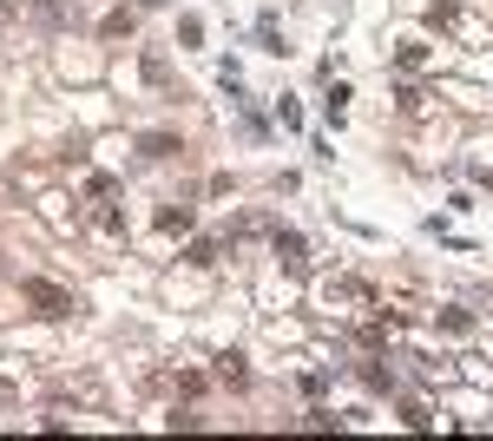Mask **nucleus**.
Returning <instances> with one entry per match:
<instances>
[{"mask_svg": "<svg viewBox=\"0 0 493 441\" xmlns=\"http://www.w3.org/2000/svg\"><path fill=\"white\" fill-rule=\"evenodd\" d=\"M427 20H435L447 40H461V47H493V20L474 14L467 0H435V7H427Z\"/></svg>", "mask_w": 493, "mask_h": 441, "instance_id": "1", "label": "nucleus"}, {"mask_svg": "<svg viewBox=\"0 0 493 441\" xmlns=\"http://www.w3.org/2000/svg\"><path fill=\"white\" fill-rule=\"evenodd\" d=\"M323 303H329V310H336V303H342V310H369V284H355V277H336V284L323 290Z\"/></svg>", "mask_w": 493, "mask_h": 441, "instance_id": "2", "label": "nucleus"}, {"mask_svg": "<svg viewBox=\"0 0 493 441\" xmlns=\"http://www.w3.org/2000/svg\"><path fill=\"white\" fill-rule=\"evenodd\" d=\"M27 297L40 303V317H73V297L59 284H27Z\"/></svg>", "mask_w": 493, "mask_h": 441, "instance_id": "3", "label": "nucleus"}, {"mask_svg": "<svg viewBox=\"0 0 493 441\" xmlns=\"http://www.w3.org/2000/svg\"><path fill=\"white\" fill-rule=\"evenodd\" d=\"M276 264H283L290 277H296V270H309V244L296 238V230H276Z\"/></svg>", "mask_w": 493, "mask_h": 441, "instance_id": "4", "label": "nucleus"}, {"mask_svg": "<svg viewBox=\"0 0 493 441\" xmlns=\"http://www.w3.org/2000/svg\"><path fill=\"white\" fill-rule=\"evenodd\" d=\"M218 382H230V389H244V382H250V369H244V356H238V349L218 356Z\"/></svg>", "mask_w": 493, "mask_h": 441, "instance_id": "5", "label": "nucleus"}, {"mask_svg": "<svg viewBox=\"0 0 493 441\" xmlns=\"http://www.w3.org/2000/svg\"><path fill=\"white\" fill-rule=\"evenodd\" d=\"M158 230H165V238H178V230H191V204H165V212H158Z\"/></svg>", "mask_w": 493, "mask_h": 441, "instance_id": "6", "label": "nucleus"}, {"mask_svg": "<svg viewBox=\"0 0 493 441\" xmlns=\"http://www.w3.org/2000/svg\"><path fill=\"white\" fill-rule=\"evenodd\" d=\"M401 112H408V119H427L435 106H427V93H421V86H401Z\"/></svg>", "mask_w": 493, "mask_h": 441, "instance_id": "7", "label": "nucleus"}, {"mask_svg": "<svg viewBox=\"0 0 493 441\" xmlns=\"http://www.w3.org/2000/svg\"><path fill=\"white\" fill-rule=\"evenodd\" d=\"M184 264H198V270H204V264H218V244H211V238H198V244L184 250Z\"/></svg>", "mask_w": 493, "mask_h": 441, "instance_id": "8", "label": "nucleus"}, {"mask_svg": "<svg viewBox=\"0 0 493 441\" xmlns=\"http://www.w3.org/2000/svg\"><path fill=\"white\" fill-rule=\"evenodd\" d=\"M362 382H369V389H395V375L381 369V363H362Z\"/></svg>", "mask_w": 493, "mask_h": 441, "instance_id": "9", "label": "nucleus"}, {"mask_svg": "<svg viewBox=\"0 0 493 441\" xmlns=\"http://www.w3.org/2000/svg\"><path fill=\"white\" fill-rule=\"evenodd\" d=\"M171 152H178V139H165V132L145 139V158H171Z\"/></svg>", "mask_w": 493, "mask_h": 441, "instance_id": "10", "label": "nucleus"}, {"mask_svg": "<svg viewBox=\"0 0 493 441\" xmlns=\"http://www.w3.org/2000/svg\"><path fill=\"white\" fill-rule=\"evenodd\" d=\"M93 224H99V230H105V238H125V212H99V218H93Z\"/></svg>", "mask_w": 493, "mask_h": 441, "instance_id": "11", "label": "nucleus"}, {"mask_svg": "<svg viewBox=\"0 0 493 441\" xmlns=\"http://www.w3.org/2000/svg\"><path fill=\"white\" fill-rule=\"evenodd\" d=\"M0 7H7V0H0Z\"/></svg>", "mask_w": 493, "mask_h": 441, "instance_id": "12", "label": "nucleus"}]
</instances>
